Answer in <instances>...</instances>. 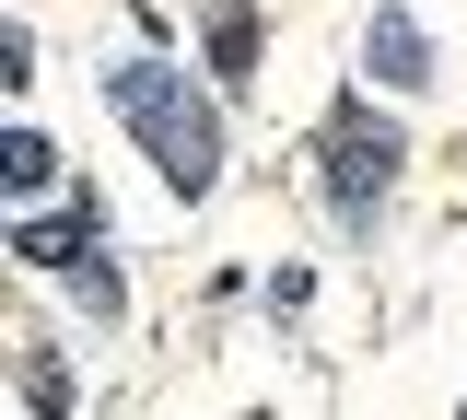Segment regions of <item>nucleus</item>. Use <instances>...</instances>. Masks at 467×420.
I'll list each match as a JSON object with an SVG mask.
<instances>
[{"label": "nucleus", "instance_id": "nucleus-4", "mask_svg": "<svg viewBox=\"0 0 467 420\" xmlns=\"http://www.w3.org/2000/svg\"><path fill=\"white\" fill-rule=\"evenodd\" d=\"M374 70H386L398 94L432 82V47H420V24H409V12H374Z\"/></svg>", "mask_w": 467, "mask_h": 420}, {"label": "nucleus", "instance_id": "nucleus-1", "mask_svg": "<svg viewBox=\"0 0 467 420\" xmlns=\"http://www.w3.org/2000/svg\"><path fill=\"white\" fill-rule=\"evenodd\" d=\"M106 94H117V118L140 128V152L164 164V187H175V199H199V187L223 176V128H211V106H199V94H187L164 59H129Z\"/></svg>", "mask_w": 467, "mask_h": 420}, {"label": "nucleus", "instance_id": "nucleus-6", "mask_svg": "<svg viewBox=\"0 0 467 420\" xmlns=\"http://www.w3.org/2000/svg\"><path fill=\"white\" fill-rule=\"evenodd\" d=\"M0 176H12V187H47V176H58V152L36 140V128H12V140H0Z\"/></svg>", "mask_w": 467, "mask_h": 420}, {"label": "nucleus", "instance_id": "nucleus-7", "mask_svg": "<svg viewBox=\"0 0 467 420\" xmlns=\"http://www.w3.org/2000/svg\"><path fill=\"white\" fill-rule=\"evenodd\" d=\"M24 397H36V420H70V374H58V362H36V374H24Z\"/></svg>", "mask_w": 467, "mask_h": 420}, {"label": "nucleus", "instance_id": "nucleus-5", "mask_svg": "<svg viewBox=\"0 0 467 420\" xmlns=\"http://www.w3.org/2000/svg\"><path fill=\"white\" fill-rule=\"evenodd\" d=\"M211 70H223V82H245V70H257V12H245V0H223V12H211Z\"/></svg>", "mask_w": 467, "mask_h": 420}, {"label": "nucleus", "instance_id": "nucleus-2", "mask_svg": "<svg viewBox=\"0 0 467 420\" xmlns=\"http://www.w3.org/2000/svg\"><path fill=\"white\" fill-rule=\"evenodd\" d=\"M386 187H398V128L374 118V106H339L327 118V210H339L350 234H374Z\"/></svg>", "mask_w": 467, "mask_h": 420}, {"label": "nucleus", "instance_id": "nucleus-3", "mask_svg": "<svg viewBox=\"0 0 467 420\" xmlns=\"http://www.w3.org/2000/svg\"><path fill=\"white\" fill-rule=\"evenodd\" d=\"M12 257H24V269H70V257H94V199H70V210H47V222H24Z\"/></svg>", "mask_w": 467, "mask_h": 420}]
</instances>
